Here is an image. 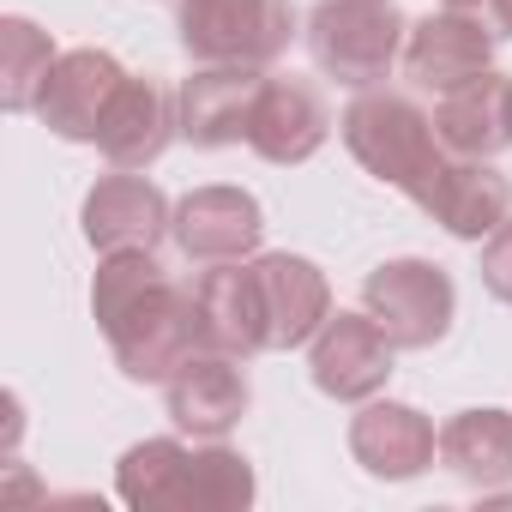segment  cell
Listing matches in <instances>:
<instances>
[{
  "mask_svg": "<svg viewBox=\"0 0 512 512\" xmlns=\"http://www.w3.org/2000/svg\"><path fill=\"white\" fill-rule=\"evenodd\" d=\"M175 223V205L163 199L157 181H145L139 169H115L103 175L85 205H79V229L97 253H127V247H157Z\"/></svg>",
  "mask_w": 512,
  "mask_h": 512,
  "instance_id": "obj_11",
  "label": "cell"
},
{
  "mask_svg": "<svg viewBox=\"0 0 512 512\" xmlns=\"http://www.w3.org/2000/svg\"><path fill=\"white\" fill-rule=\"evenodd\" d=\"M326 139H332V109H326L320 85H308V79H266L260 103H253V121H247V145L266 163H278V169H296Z\"/></svg>",
  "mask_w": 512,
  "mask_h": 512,
  "instance_id": "obj_15",
  "label": "cell"
},
{
  "mask_svg": "<svg viewBox=\"0 0 512 512\" xmlns=\"http://www.w3.org/2000/svg\"><path fill=\"white\" fill-rule=\"evenodd\" d=\"M362 308L398 350H434L458 320V290L434 260H386L362 278Z\"/></svg>",
  "mask_w": 512,
  "mask_h": 512,
  "instance_id": "obj_4",
  "label": "cell"
},
{
  "mask_svg": "<svg viewBox=\"0 0 512 512\" xmlns=\"http://www.w3.org/2000/svg\"><path fill=\"white\" fill-rule=\"evenodd\" d=\"M121 85H127V67L109 49H61L55 73L37 97V121L73 145H97V127Z\"/></svg>",
  "mask_w": 512,
  "mask_h": 512,
  "instance_id": "obj_10",
  "label": "cell"
},
{
  "mask_svg": "<svg viewBox=\"0 0 512 512\" xmlns=\"http://www.w3.org/2000/svg\"><path fill=\"white\" fill-rule=\"evenodd\" d=\"M181 133V109H175V91H163L157 79H133L115 91L103 127H97V151L115 163V169H151L169 139Z\"/></svg>",
  "mask_w": 512,
  "mask_h": 512,
  "instance_id": "obj_17",
  "label": "cell"
},
{
  "mask_svg": "<svg viewBox=\"0 0 512 512\" xmlns=\"http://www.w3.org/2000/svg\"><path fill=\"white\" fill-rule=\"evenodd\" d=\"M253 284H260V308H266V350L314 344V332L332 320V284L302 253H260Z\"/></svg>",
  "mask_w": 512,
  "mask_h": 512,
  "instance_id": "obj_13",
  "label": "cell"
},
{
  "mask_svg": "<svg viewBox=\"0 0 512 512\" xmlns=\"http://www.w3.org/2000/svg\"><path fill=\"white\" fill-rule=\"evenodd\" d=\"M410 25L398 0H320L308 13V55L344 91H374L404 61Z\"/></svg>",
  "mask_w": 512,
  "mask_h": 512,
  "instance_id": "obj_2",
  "label": "cell"
},
{
  "mask_svg": "<svg viewBox=\"0 0 512 512\" xmlns=\"http://www.w3.org/2000/svg\"><path fill=\"white\" fill-rule=\"evenodd\" d=\"M446 7H458V13H476L494 37H512V0H446Z\"/></svg>",
  "mask_w": 512,
  "mask_h": 512,
  "instance_id": "obj_26",
  "label": "cell"
},
{
  "mask_svg": "<svg viewBox=\"0 0 512 512\" xmlns=\"http://www.w3.org/2000/svg\"><path fill=\"white\" fill-rule=\"evenodd\" d=\"M187 464H193V452L175 434L139 440L115 464V494L133 512H187Z\"/></svg>",
  "mask_w": 512,
  "mask_h": 512,
  "instance_id": "obj_21",
  "label": "cell"
},
{
  "mask_svg": "<svg viewBox=\"0 0 512 512\" xmlns=\"http://www.w3.org/2000/svg\"><path fill=\"white\" fill-rule=\"evenodd\" d=\"M247 404H253L247 368H241V356H223V350H193L163 380V410L193 440H223L247 416Z\"/></svg>",
  "mask_w": 512,
  "mask_h": 512,
  "instance_id": "obj_8",
  "label": "cell"
},
{
  "mask_svg": "<svg viewBox=\"0 0 512 512\" xmlns=\"http://www.w3.org/2000/svg\"><path fill=\"white\" fill-rule=\"evenodd\" d=\"M506 127H512V79H506Z\"/></svg>",
  "mask_w": 512,
  "mask_h": 512,
  "instance_id": "obj_27",
  "label": "cell"
},
{
  "mask_svg": "<svg viewBox=\"0 0 512 512\" xmlns=\"http://www.w3.org/2000/svg\"><path fill=\"white\" fill-rule=\"evenodd\" d=\"M115 368L139 386L169 380L193 350H199V314H193V284H163L145 308H133L115 332H109Z\"/></svg>",
  "mask_w": 512,
  "mask_h": 512,
  "instance_id": "obj_6",
  "label": "cell"
},
{
  "mask_svg": "<svg viewBox=\"0 0 512 512\" xmlns=\"http://www.w3.org/2000/svg\"><path fill=\"white\" fill-rule=\"evenodd\" d=\"M482 290L512 308V223H500V229L482 241Z\"/></svg>",
  "mask_w": 512,
  "mask_h": 512,
  "instance_id": "obj_25",
  "label": "cell"
},
{
  "mask_svg": "<svg viewBox=\"0 0 512 512\" xmlns=\"http://www.w3.org/2000/svg\"><path fill=\"white\" fill-rule=\"evenodd\" d=\"M392 356H398V344L380 332V320L362 308H332V320L314 332V344H308V374H314V386L326 392V398H338V404H368V398H380L386 392V380H392Z\"/></svg>",
  "mask_w": 512,
  "mask_h": 512,
  "instance_id": "obj_5",
  "label": "cell"
},
{
  "mask_svg": "<svg viewBox=\"0 0 512 512\" xmlns=\"http://www.w3.org/2000/svg\"><path fill=\"white\" fill-rule=\"evenodd\" d=\"M193 314H199V350L223 356H260L266 350V308L253 284V260H223L193 284Z\"/></svg>",
  "mask_w": 512,
  "mask_h": 512,
  "instance_id": "obj_16",
  "label": "cell"
},
{
  "mask_svg": "<svg viewBox=\"0 0 512 512\" xmlns=\"http://www.w3.org/2000/svg\"><path fill=\"white\" fill-rule=\"evenodd\" d=\"M260 482H253V464L223 446V440H205L187 464V512H247Z\"/></svg>",
  "mask_w": 512,
  "mask_h": 512,
  "instance_id": "obj_24",
  "label": "cell"
},
{
  "mask_svg": "<svg viewBox=\"0 0 512 512\" xmlns=\"http://www.w3.org/2000/svg\"><path fill=\"white\" fill-rule=\"evenodd\" d=\"M350 458L374 476V482H410L440 458V434L416 404L398 398H368L350 416Z\"/></svg>",
  "mask_w": 512,
  "mask_h": 512,
  "instance_id": "obj_12",
  "label": "cell"
},
{
  "mask_svg": "<svg viewBox=\"0 0 512 512\" xmlns=\"http://www.w3.org/2000/svg\"><path fill=\"white\" fill-rule=\"evenodd\" d=\"M506 205H512V181L488 157H446V169L422 193V211L458 241H488L506 223Z\"/></svg>",
  "mask_w": 512,
  "mask_h": 512,
  "instance_id": "obj_18",
  "label": "cell"
},
{
  "mask_svg": "<svg viewBox=\"0 0 512 512\" xmlns=\"http://www.w3.org/2000/svg\"><path fill=\"white\" fill-rule=\"evenodd\" d=\"M175 247L187 253L193 266H223V260H247L266 235V211L247 187L211 181L175 199V223H169Z\"/></svg>",
  "mask_w": 512,
  "mask_h": 512,
  "instance_id": "obj_7",
  "label": "cell"
},
{
  "mask_svg": "<svg viewBox=\"0 0 512 512\" xmlns=\"http://www.w3.org/2000/svg\"><path fill=\"white\" fill-rule=\"evenodd\" d=\"M434 133L452 157H494L500 145H512L506 127V73H482L458 91L440 97L434 109Z\"/></svg>",
  "mask_w": 512,
  "mask_h": 512,
  "instance_id": "obj_20",
  "label": "cell"
},
{
  "mask_svg": "<svg viewBox=\"0 0 512 512\" xmlns=\"http://www.w3.org/2000/svg\"><path fill=\"white\" fill-rule=\"evenodd\" d=\"M260 91H266V73H260V67H199V73L181 79V91H175L181 139L199 145V151L241 145Z\"/></svg>",
  "mask_w": 512,
  "mask_h": 512,
  "instance_id": "obj_14",
  "label": "cell"
},
{
  "mask_svg": "<svg viewBox=\"0 0 512 512\" xmlns=\"http://www.w3.org/2000/svg\"><path fill=\"white\" fill-rule=\"evenodd\" d=\"M175 31L199 67H266L296 37L290 0H175Z\"/></svg>",
  "mask_w": 512,
  "mask_h": 512,
  "instance_id": "obj_3",
  "label": "cell"
},
{
  "mask_svg": "<svg viewBox=\"0 0 512 512\" xmlns=\"http://www.w3.org/2000/svg\"><path fill=\"white\" fill-rule=\"evenodd\" d=\"M494 31L476 19V13H458V7H440L428 13L422 25H410V43H404V73L416 91H458L482 73H494Z\"/></svg>",
  "mask_w": 512,
  "mask_h": 512,
  "instance_id": "obj_9",
  "label": "cell"
},
{
  "mask_svg": "<svg viewBox=\"0 0 512 512\" xmlns=\"http://www.w3.org/2000/svg\"><path fill=\"white\" fill-rule=\"evenodd\" d=\"M338 133H344L350 157H356L374 181L410 193L416 205H422V193L434 187V175H440L446 157H452V151L440 145V133H434V115H422V109H416L410 97H398V91H356V103L344 109Z\"/></svg>",
  "mask_w": 512,
  "mask_h": 512,
  "instance_id": "obj_1",
  "label": "cell"
},
{
  "mask_svg": "<svg viewBox=\"0 0 512 512\" xmlns=\"http://www.w3.org/2000/svg\"><path fill=\"white\" fill-rule=\"evenodd\" d=\"M163 284H169V272L157 266V247L103 253V266H97V278H91V320L103 326V338H109L133 308H145Z\"/></svg>",
  "mask_w": 512,
  "mask_h": 512,
  "instance_id": "obj_23",
  "label": "cell"
},
{
  "mask_svg": "<svg viewBox=\"0 0 512 512\" xmlns=\"http://www.w3.org/2000/svg\"><path fill=\"white\" fill-rule=\"evenodd\" d=\"M440 464L482 494L506 488L512 482V410H494V404L458 410L440 428Z\"/></svg>",
  "mask_w": 512,
  "mask_h": 512,
  "instance_id": "obj_19",
  "label": "cell"
},
{
  "mask_svg": "<svg viewBox=\"0 0 512 512\" xmlns=\"http://www.w3.org/2000/svg\"><path fill=\"white\" fill-rule=\"evenodd\" d=\"M55 61H61V49L43 25L0 19V103L13 115H37V97H43Z\"/></svg>",
  "mask_w": 512,
  "mask_h": 512,
  "instance_id": "obj_22",
  "label": "cell"
}]
</instances>
